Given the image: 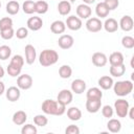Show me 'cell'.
Returning a JSON list of instances; mask_svg holds the SVG:
<instances>
[{
  "instance_id": "cell-26",
  "label": "cell",
  "mask_w": 134,
  "mask_h": 134,
  "mask_svg": "<svg viewBox=\"0 0 134 134\" xmlns=\"http://www.w3.org/2000/svg\"><path fill=\"white\" fill-rule=\"evenodd\" d=\"M110 65H120L124 64V54L120 51H114L109 55Z\"/></svg>"
},
{
  "instance_id": "cell-36",
  "label": "cell",
  "mask_w": 134,
  "mask_h": 134,
  "mask_svg": "<svg viewBox=\"0 0 134 134\" xmlns=\"http://www.w3.org/2000/svg\"><path fill=\"white\" fill-rule=\"evenodd\" d=\"M121 45L127 49H132L134 47V38L131 36H125L121 39Z\"/></svg>"
},
{
  "instance_id": "cell-25",
  "label": "cell",
  "mask_w": 134,
  "mask_h": 134,
  "mask_svg": "<svg viewBox=\"0 0 134 134\" xmlns=\"http://www.w3.org/2000/svg\"><path fill=\"white\" fill-rule=\"evenodd\" d=\"M86 97H87V99H102L103 92H102V90L99 88L92 87V88H90V89L87 90Z\"/></svg>"
},
{
  "instance_id": "cell-45",
  "label": "cell",
  "mask_w": 134,
  "mask_h": 134,
  "mask_svg": "<svg viewBox=\"0 0 134 134\" xmlns=\"http://www.w3.org/2000/svg\"><path fill=\"white\" fill-rule=\"evenodd\" d=\"M128 115H129V117L133 120L134 119V108L132 107V108H129V111H128Z\"/></svg>"
},
{
  "instance_id": "cell-10",
  "label": "cell",
  "mask_w": 134,
  "mask_h": 134,
  "mask_svg": "<svg viewBox=\"0 0 134 134\" xmlns=\"http://www.w3.org/2000/svg\"><path fill=\"white\" fill-rule=\"evenodd\" d=\"M24 52H25V62L28 65H31L35 63L36 58H37V51L36 48L31 45V44H27L24 48Z\"/></svg>"
},
{
  "instance_id": "cell-6",
  "label": "cell",
  "mask_w": 134,
  "mask_h": 134,
  "mask_svg": "<svg viewBox=\"0 0 134 134\" xmlns=\"http://www.w3.org/2000/svg\"><path fill=\"white\" fill-rule=\"evenodd\" d=\"M86 28L90 32H98L103 28V23L98 18H88L86 22Z\"/></svg>"
},
{
  "instance_id": "cell-23",
  "label": "cell",
  "mask_w": 134,
  "mask_h": 134,
  "mask_svg": "<svg viewBox=\"0 0 134 134\" xmlns=\"http://www.w3.org/2000/svg\"><path fill=\"white\" fill-rule=\"evenodd\" d=\"M58 12L62 16H67L71 12V4L68 0H62L58 4Z\"/></svg>"
},
{
  "instance_id": "cell-19",
  "label": "cell",
  "mask_w": 134,
  "mask_h": 134,
  "mask_svg": "<svg viewBox=\"0 0 134 134\" xmlns=\"http://www.w3.org/2000/svg\"><path fill=\"white\" fill-rule=\"evenodd\" d=\"M27 119V114L23 111V110H19V111H16L13 115V122L16 125V126H22L25 124Z\"/></svg>"
},
{
  "instance_id": "cell-30",
  "label": "cell",
  "mask_w": 134,
  "mask_h": 134,
  "mask_svg": "<svg viewBox=\"0 0 134 134\" xmlns=\"http://www.w3.org/2000/svg\"><path fill=\"white\" fill-rule=\"evenodd\" d=\"M48 3L44 0H39L36 2V5H35V13L39 14V15H44L48 12Z\"/></svg>"
},
{
  "instance_id": "cell-14",
  "label": "cell",
  "mask_w": 134,
  "mask_h": 134,
  "mask_svg": "<svg viewBox=\"0 0 134 134\" xmlns=\"http://www.w3.org/2000/svg\"><path fill=\"white\" fill-rule=\"evenodd\" d=\"M5 96H6V98L9 100V102H12V103H14V102H17L19 98H20V96H21V92H20V88L17 86H12V87H9L7 90H6V92H5Z\"/></svg>"
},
{
  "instance_id": "cell-5",
  "label": "cell",
  "mask_w": 134,
  "mask_h": 134,
  "mask_svg": "<svg viewBox=\"0 0 134 134\" xmlns=\"http://www.w3.org/2000/svg\"><path fill=\"white\" fill-rule=\"evenodd\" d=\"M32 77L29 74H20L17 79V86L22 90H28L32 86Z\"/></svg>"
},
{
  "instance_id": "cell-13",
  "label": "cell",
  "mask_w": 134,
  "mask_h": 134,
  "mask_svg": "<svg viewBox=\"0 0 134 134\" xmlns=\"http://www.w3.org/2000/svg\"><path fill=\"white\" fill-rule=\"evenodd\" d=\"M92 64L96 67H104L108 63V58L104 52H94L92 54Z\"/></svg>"
},
{
  "instance_id": "cell-28",
  "label": "cell",
  "mask_w": 134,
  "mask_h": 134,
  "mask_svg": "<svg viewBox=\"0 0 134 134\" xmlns=\"http://www.w3.org/2000/svg\"><path fill=\"white\" fill-rule=\"evenodd\" d=\"M107 128L111 133H118L121 129V122L116 118H110L107 122Z\"/></svg>"
},
{
  "instance_id": "cell-21",
  "label": "cell",
  "mask_w": 134,
  "mask_h": 134,
  "mask_svg": "<svg viewBox=\"0 0 134 134\" xmlns=\"http://www.w3.org/2000/svg\"><path fill=\"white\" fill-rule=\"evenodd\" d=\"M110 74L114 77H120L125 74L126 72V66L125 64H120V65H111L110 66Z\"/></svg>"
},
{
  "instance_id": "cell-2",
  "label": "cell",
  "mask_w": 134,
  "mask_h": 134,
  "mask_svg": "<svg viewBox=\"0 0 134 134\" xmlns=\"http://www.w3.org/2000/svg\"><path fill=\"white\" fill-rule=\"evenodd\" d=\"M59 60V54L53 49H44L39 55V63L43 67H48L54 65Z\"/></svg>"
},
{
  "instance_id": "cell-22",
  "label": "cell",
  "mask_w": 134,
  "mask_h": 134,
  "mask_svg": "<svg viewBox=\"0 0 134 134\" xmlns=\"http://www.w3.org/2000/svg\"><path fill=\"white\" fill-rule=\"evenodd\" d=\"M98 86L102 88V89H104V90H109V89H111L112 88V86H113V84H114V82H113V79L111 77V76H109V75H104V76H100L99 79H98Z\"/></svg>"
},
{
  "instance_id": "cell-4",
  "label": "cell",
  "mask_w": 134,
  "mask_h": 134,
  "mask_svg": "<svg viewBox=\"0 0 134 134\" xmlns=\"http://www.w3.org/2000/svg\"><path fill=\"white\" fill-rule=\"evenodd\" d=\"M129 108H130L129 102L124 98H119V99L115 100V103H114L115 113L118 117H126L128 115Z\"/></svg>"
},
{
  "instance_id": "cell-34",
  "label": "cell",
  "mask_w": 134,
  "mask_h": 134,
  "mask_svg": "<svg viewBox=\"0 0 134 134\" xmlns=\"http://www.w3.org/2000/svg\"><path fill=\"white\" fill-rule=\"evenodd\" d=\"M34 122L38 127H45L48 124V118L43 114H38L34 117Z\"/></svg>"
},
{
  "instance_id": "cell-44",
  "label": "cell",
  "mask_w": 134,
  "mask_h": 134,
  "mask_svg": "<svg viewBox=\"0 0 134 134\" xmlns=\"http://www.w3.org/2000/svg\"><path fill=\"white\" fill-rule=\"evenodd\" d=\"M66 134H79L80 133V128L75 125H69L66 130H65Z\"/></svg>"
},
{
  "instance_id": "cell-35",
  "label": "cell",
  "mask_w": 134,
  "mask_h": 134,
  "mask_svg": "<svg viewBox=\"0 0 134 134\" xmlns=\"http://www.w3.org/2000/svg\"><path fill=\"white\" fill-rule=\"evenodd\" d=\"M0 36L2 39L4 40H10L14 36H15V30L13 27H8V28H4L0 30Z\"/></svg>"
},
{
  "instance_id": "cell-40",
  "label": "cell",
  "mask_w": 134,
  "mask_h": 134,
  "mask_svg": "<svg viewBox=\"0 0 134 134\" xmlns=\"http://www.w3.org/2000/svg\"><path fill=\"white\" fill-rule=\"evenodd\" d=\"M8 27H13V20L9 17H4L2 19H0V30L4 29V28H8Z\"/></svg>"
},
{
  "instance_id": "cell-15",
  "label": "cell",
  "mask_w": 134,
  "mask_h": 134,
  "mask_svg": "<svg viewBox=\"0 0 134 134\" xmlns=\"http://www.w3.org/2000/svg\"><path fill=\"white\" fill-rule=\"evenodd\" d=\"M86 90V82L81 79L73 80L71 83V91L75 94H82Z\"/></svg>"
},
{
  "instance_id": "cell-42",
  "label": "cell",
  "mask_w": 134,
  "mask_h": 134,
  "mask_svg": "<svg viewBox=\"0 0 134 134\" xmlns=\"http://www.w3.org/2000/svg\"><path fill=\"white\" fill-rule=\"evenodd\" d=\"M113 113H114V110L111 106L109 105H106L102 108V114L104 117H107V118H111L113 116Z\"/></svg>"
},
{
  "instance_id": "cell-33",
  "label": "cell",
  "mask_w": 134,
  "mask_h": 134,
  "mask_svg": "<svg viewBox=\"0 0 134 134\" xmlns=\"http://www.w3.org/2000/svg\"><path fill=\"white\" fill-rule=\"evenodd\" d=\"M10 54H12V49L9 46H7V45L0 46V60L5 61V60L9 59Z\"/></svg>"
},
{
  "instance_id": "cell-8",
  "label": "cell",
  "mask_w": 134,
  "mask_h": 134,
  "mask_svg": "<svg viewBox=\"0 0 134 134\" xmlns=\"http://www.w3.org/2000/svg\"><path fill=\"white\" fill-rule=\"evenodd\" d=\"M72 98H73V94H72V91L68 90V89H62L58 96H57V100L65 106L69 105L71 102H72Z\"/></svg>"
},
{
  "instance_id": "cell-24",
  "label": "cell",
  "mask_w": 134,
  "mask_h": 134,
  "mask_svg": "<svg viewBox=\"0 0 134 134\" xmlns=\"http://www.w3.org/2000/svg\"><path fill=\"white\" fill-rule=\"evenodd\" d=\"M67 117L72 121H77L82 117V111L77 107H70L67 109Z\"/></svg>"
},
{
  "instance_id": "cell-38",
  "label": "cell",
  "mask_w": 134,
  "mask_h": 134,
  "mask_svg": "<svg viewBox=\"0 0 134 134\" xmlns=\"http://www.w3.org/2000/svg\"><path fill=\"white\" fill-rule=\"evenodd\" d=\"M37 132H38L37 127L31 125V124H26L21 129V133L22 134H37Z\"/></svg>"
},
{
  "instance_id": "cell-41",
  "label": "cell",
  "mask_w": 134,
  "mask_h": 134,
  "mask_svg": "<svg viewBox=\"0 0 134 134\" xmlns=\"http://www.w3.org/2000/svg\"><path fill=\"white\" fill-rule=\"evenodd\" d=\"M15 35H16V37H17L18 39H20V40L25 39V38H27V36H28V28H26V27H19V28L16 30Z\"/></svg>"
},
{
  "instance_id": "cell-47",
  "label": "cell",
  "mask_w": 134,
  "mask_h": 134,
  "mask_svg": "<svg viewBox=\"0 0 134 134\" xmlns=\"http://www.w3.org/2000/svg\"><path fill=\"white\" fill-rule=\"evenodd\" d=\"M4 73H5V71H4L3 67H2V66H0V79L4 76Z\"/></svg>"
},
{
  "instance_id": "cell-49",
  "label": "cell",
  "mask_w": 134,
  "mask_h": 134,
  "mask_svg": "<svg viewBox=\"0 0 134 134\" xmlns=\"http://www.w3.org/2000/svg\"><path fill=\"white\" fill-rule=\"evenodd\" d=\"M68 1H70V2H74V1H76V0H68Z\"/></svg>"
},
{
  "instance_id": "cell-39",
  "label": "cell",
  "mask_w": 134,
  "mask_h": 134,
  "mask_svg": "<svg viewBox=\"0 0 134 134\" xmlns=\"http://www.w3.org/2000/svg\"><path fill=\"white\" fill-rule=\"evenodd\" d=\"M9 64H12V65H14V66H16V67L22 68L23 65H24V59H23V57L20 55V54H15V55L10 59V63H9Z\"/></svg>"
},
{
  "instance_id": "cell-43",
  "label": "cell",
  "mask_w": 134,
  "mask_h": 134,
  "mask_svg": "<svg viewBox=\"0 0 134 134\" xmlns=\"http://www.w3.org/2000/svg\"><path fill=\"white\" fill-rule=\"evenodd\" d=\"M104 3L107 5V7L109 8V10H114L119 5V1L118 0H105Z\"/></svg>"
},
{
  "instance_id": "cell-37",
  "label": "cell",
  "mask_w": 134,
  "mask_h": 134,
  "mask_svg": "<svg viewBox=\"0 0 134 134\" xmlns=\"http://www.w3.org/2000/svg\"><path fill=\"white\" fill-rule=\"evenodd\" d=\"M21 70H22V68L16 67V66H14V65H12V64H8L7 68H6V71H7L8 75H10V76H13V77L19 76V75L21 74Z\"/></svg>"
},
{
  "instance_id": "cell-18",
  "label": "cell",
  "mask_w": 134,
  "mask_h": 134,
  "mask_svg": "<svg viewBox=\"0 0 134 134\" xmlns=\"http://www.w3.org/2000/svg\"><path fill=\"white\" fill-rule=\"evenodd\" d=\"M105 30L107 32H115L118 29V22L114 19V18H108L106 19V21L103 24Z\"/></svg>"
},
{
  "instance_id": "cell-11",
  "label": "cell",
  "mask_w": 134,
  "mask_h": 134,
  "mask_svg": "<svg viewBox=\"0 0 134 134\" xmlns=\"http://www.w3.org/2000/svg\"><path fill=\"white\" fill-rule=\"evenodd\" d=\"M91 14H92V9L88 4L83 3V4L77 5V7H76V16L80 19H88V18L91 17Z\"/></svg>"
},
{
  "instance_id": "cell-27",
  "label": "cell",
  "mask_w": 134,
  "mask_h": 134,
  "mask_svg": "<svg viewBox=\"0 0 134 134\" xmlns=\"http://www.w3.org/2000/svg\"><path fill=\"white\" fill-rule=\"evenodd\" d=\"M109 13H110V10H109V8L107 7V5L104 2H99V3L96 4V6H95V14H96L97 17L106 18V17H108Z\"/></svg>"
},
{
  "instance_id": "cell-29",
  "label": "cell",
  "mask_w": 134,
  "mask_h": 134,
  "mask_svg": "<svg viewBox=\"0 0 134 134\" xmlns=\"http://www.w3.org/2000/svg\"><path fill=\"white\" fill-rule=\"evenodd\" d=\"M19 10H20V4L18 1L12 0L6 4V13L8 15H12V16L17 15L19 13Z\"/></svg>"
},
{
  "instance_id": "cell-7",
  "label": "cell",
  "mask_w": 134,
  "mask_h": 134,
  "mask_svg": "<svg viewBox=\"0 0 134 134\" xmlns=\"http://www.w3.org/2000/svg\"><path fill=\"white\" fill-rule=\"evenodd\" d=\"M65 25L70 29V30H79L82 28L83 26V22H82V19H80L77 16H69L67 17L66 19V22H65Z\"/></svg>"
},
{
  "instance_id": "cell-9",
  "label": "cell",
  "mask_w": 134,
  "mask_h": 134,
  "mask_svg": "<svg viewBox=\"0 0 134 134\" xmlns=\"http://www.w3.org/2000/svg\"><path fill=\"white\" fill-rule=\"evenodd\" d=\"M73 44H74V39L70 35H62L58 40V45L62 49H69L73 46Z\"/></svg>"
},
{
  "instance_id": "cell-12",
  "label": "cell",
  "mask_w": 134,
  "mask_h": 134,
  "mask_svg": "<svg viewBox=\"0 0 134 134\" xmlns=\"http://www.w3.org/2000/svg\"><path fill=\"white\" fill-rule=\"evenodd\" d=\"M27 28L32 30V31H37L39 29L42 28L43 26V20L42 18L40 17H37V16H34V17H30L28 20H27Z\"/></svg>"
},
{
  "instance_id": "cell-48",
  "label": "cell",
  "mask_w": 134,
  "mask_h": 134,
  "mask_svg": "<svg viewBox=\"0 0 134 134\" xmlns=\"http://www.w3.org/2000/svg\"><path fill=\"white\" fill-rule=\"evenodd\" d=\"M83 2L85 3V4H92V3H94L95 2V0H83Z\"/></svg>"
},
{
  "instance_id": "cell-46",
  "label": "cell",
  "mask_w": 134,
  "mask_h": 134,
  "mask_svg": "<svg viewBox=\"0 0 134 134\" xmlns=\"http://www.w3.org/2000/svg\"><path fill=\"white\" fill-rule=\"evenodd\" d=\"M4 92H5V86H4V83L0 81V95H2Z\"/></svg>"
},
{
  "instance_id": "cell-32",
  "label": "cell",
  "mask_w": 134,
  "mask_h": 134,
  "mask_svg": "<svg viewBox=\"0 0 134 134\" xmlns=\"http://www.w3.org/2000/svg\"><path fill=\"white\" fill-rule=\"evenodd\" d=\"M35 5H36V2L32 1V0H26L24 1L23 5H22V9L25 14L27 15H31L35 13Z\"/></svg>"
},
{
  "instance_id": "cell-1",
  "label": "cell",
  "mask_w": 134,
  "mask_h": 134,
  "mask_svg": "<svg viewBox=\"0 0 134 134\" xmlns=\"http://www.w3.org/2000/svg\"><path fill=\"white\" fill-rule=\"evenodd\" d=\"M41 108L45 114L55 115V116H61L66 111L65 105L59 103L58 100H53V99H45L42 103Z\"/></svg>"
},
{
  "instance_id": "cell-17",
  "label": "cell",
  "mask_w": 134,
  "mask_h": 134,
  "mask_svg": "<svg viewBox=\"0 0 134 134\" xmlns=\"http://www.w3.org/2000/svg\"><path fill=\"white\" fill-rule=\"evenodd\" d=\"M133 19L131 16H124L121 17L119 23H118V26L124 30V31H131L133 29Z\"/></svg>"
},
{
  "instance_id": "cell-3",
  "label": "cell",
  "mask_w": 134,
  "mask_h": 134,
  "mask_svg": "<svg viewBox=\"0 0 134 134\" xmlns=\"http://www.w3.org/2000/svg\"><path fill=\"white\" fill-rule=\"evenodd\" d=\"M114 93L118 96H127L133 91V83L132 81H118L113 84Z\"/></svg>"
},
{
  "instance_id": "cell-20",
  "label": "cell",
  "mask_w": 134,
  "mask_h": 134,
  "mask_svg": "<svg viewBox=\"0 0 134 134\" xmlns=\"http://www.w3.org/2000/svg\"><path fill=\"white\" fill-rule=\"evenodd\" d=\"M65 29H66V25L61 20H55L50 25V30L54 35H61L65 31Z\"/></svg>"
},
{
  "instance_id": "cell-31",
  "label": "cell",
  "mask_w": 134,
  "mask_h": 134,
  "mask_svg": "<svg viewBox=\"0 0 134 134\" xmlns=\"http://www.w3.org/2000/svg\"><path fill=\"white\" fill-rule=\"evenodd\" d=\"M59 75L62 79H69L72 75V68L69 65H62L59 68Z\"/></svg>"
},
{
  "instance_id": "cell-51",
  "label": "cell",
  "mask_w": 134,
  "mask_h": 134,
  "mask_svg": "<svg viewBox=\"0 0 134 134\" xmlns=\"http://www.w3.org/2000/svg\"><path fill=\"white\" fill-rule=\"evenodd\" d=\"M0 66H1V65H0Z\"/></svg>"
},
{
  "instance_id": "cell-16",
  "label": "cell",
  "mask_w": 134,
  "mask_h": 134,
  "mask_svg": "<svg viewBox=\"0 0 134 134\" xmlns=\"http://www.w3.org/2000/svg\"><path fill=\"white\" fill-rule=\"evenodd\" d=\"M102 108V99H87L86 110L89 113H96Z\"/></svg>"
},
{
  "instance_id": "cell-50",
  "label": "cell",
  "mask_w": 134,
  "mask_h": 134,
  "mask_svg": "<svg viewBox=\"0 0 134 134\" xmlns=\"http://www.w3.org/2000/svg\"><path fill=\"white\" fill-rule=\"evenodd\" d=\"M0 8H1V1H0Z\"/></svg>"
}]
</instances>
